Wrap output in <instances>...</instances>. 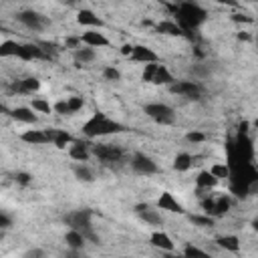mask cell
Here are the masks:
<instances>
[{"label": "cell", "instance_id": "obj_1", "mask_svg": "<svg viewBox=\"0 0 258 258\" xmlns=\"http://www.w3.org/2000/svg\"><path fill=\"white\" fill-rule=\"evenodd\" d=\"M127 127L111 117H107L105 113L97 111L95 115H91V119L85 121L83 125V135L87 139H97V137H105V135H115V133H123Z\"/></svg>", "mask_w": 258, "mask_h": 258}, {"label": "cell", "instance_id": "obj_2", "mask_svg": "<svg viewBox=\"0 0 258 258\" xmlns=\"http://www.w3.org/2000/svg\"><path fill=\"white\" fill-rule=\"evenodd\" d=\"M208 18V12L198 6L196 2H181L175 8V22L181 26V30H196L200 28Z\"/></svg>", "mask_w": 258, "mask_h": 258}, {"label": "cell", "instance_id": "obj_3", "mask_svg": "<svg viewBox=\"0 0 258 258\" xmlns=\"http://www.w3.org/2000/svg\"><path fill=\"white\" fill-rule=\"evenodd\" d=\"M91 218H93V210H89V208H83V210H73V212H69L62 220H64V224L69 226V228H73V230H79L87 240H91V242H95V244H99V236L93 232V224H91Z\"/></svg>", "mask_w": 258, "mask_h": 258}, {"label": "cell", "instance_id": "obj_4", "mask_svg": "<svg viewBox=\"0 0 258 258\" xmlns=\"http://www.w3.org/2000/svg\"><path fill=\"white\" fill-rule=\"evenodd\" d=\"M141 81L145 83H151V85H169L173 83V75L167 71L165 64H161L159 60L157 62H147L143 73H141Z\"/></svg>", "mask_w": 258, "mask_h": 258}, {"label": "cell", "instance_id": "obj_5", "mask_svg": "<svg viewBox=\"0 0 258 258\" xmlns=\"http://www.w3.org/2000/svg\"><path fill=\"white\" fill-rule=\"evenodd\" d=\"M143 113L159 125H171L175 121V111L165 103H147L143 107Z\"/></svg>", "mask_w": 258, "mask_h": 258}, {"label": "cell", "instance_id": "obj_6", "mask_svg": "<svg viewBox=\"0 0 258 258\" xmlns=\"http://www.w3.org/2000/svg\"><path fill=\"white\" fill-rule=\"evenodd\" d=\"M93 153L99 157V161L103 165H121L125 161V153L123 149L115 147V145H93Z\"/></svg>", "mask_w": 258, "mask_h": 258}, {"label": "cell", "instance_id": "obj_7", "mask_svg": "<svg viewBox=\"0 0 258 258\" xmlns=\"http://www.w3.org/2000/svg\"><path fill=\"white\" fill-rule=\"evenodd\" d=\"M171 93L183 97V99H189V101H200L202 99V87L194 81H173L167 85Z\"/></svg>", "mask_w": 258, "mask_h": 258}, {"label": "cell", "instance_id": "obj_8", "mask_svg": "<svg viewBox=\"0 0 258 258\" xmlns=\"http://www.w3.org/2000/svg\"><path fill=\"white\" fill-rule=\"evenodd\" d=\"M129 165L133 167L135 173H141V175H149L157 171V163L145 153H133L129 159Z\"/></svg>", "mask_w": 258, "mask_h": 258}, {"label": "cell", "instance_id": "obj_9", "mask_svg": "<svg viewBox=\"0 0 258 258\" xmlns=\"http://www.w3.org/2000/svg\"><path fill=\"white\" fill-rule=\"evenodd\" d=\"M16 20L20 24H24L26 28H30V30H42L46 26V18L42 14H38V12H34V10H22V12H18L16 14Z\"/></svg>", "mask_w": 258, "mask_h": 258}, {"label": "cell", "instance_id": "obj_10", "mask_svg": "<svg viewBox=\"0 0 258 258\" xmlns=\"http://www.w3.org/2000/svg\"><path fill=\"white\" fill-rule=\"evenodd\" d=\"M135 214H137L143 222H147V224H151V226H161V224H163V218H161V214H159V208L155 210L151 204H137V206H135Z\"/></svg>", "mask_w": 258, "mask_h": 258}, {"label": "cell", "instance_id": "obj_11", "mask_svg": "<svg viewBox=\"0 0 258 258\" xmlns=\"http://www.w3.org/2000/svg\"><path fill=\"white\" fill-rule=\"evenodd\" d=\"M129 58L135 60V62H143V64H147V62H157V60H159L157 52L151 50V48L145 46V44H135V46L131 48V52H129Z\"/></svg>", "mask_w": 258, "mask_h": 258}, {"label": "cell", "instance_id": "obj_12", "mask_svg": "<svg viewBox=\"0 0 258 258\" xmlns=\"http://www.w3.org/2000/svg\"><path fill=\"white\" fill-rule=\"evenodd\" d=\"M79 42H83L85 46H93V48H101V46H109V38L103 32H97V28H91L87 32H83L79 36Z\"/></svg>", "mask_w": 258, "mask_h": 258}, {"label": "cell", "instance_id": "obj_13", "mask_svg": "<svg viewBox=\"0 0 258 258\" xmlns=\"http://www.w3.org/2000/svg\"><path fill=\"white\" fill-rule=\"evenodd\" d=\"M18 58H22V60H38V58H48V54L44 52V48H40V44L24 42V44H20Z\"/></svg>", "mask_w": 258, "mask_h": 258}, {"label": "cell", "instance_id": "obj_14", "mask_svg": "<svg viewBox=\"0 0 258 258\" xmlns=\"http://www.w3.org/2000/svg\"><path fill=\"white\" fill-rule=\"evenodd\" d=\"M157 208L159 210H165V212H171V214H185L183 206L169 191H161V196L157 198Z\"/></svg>", "mask_w": 258, "mask_h": 258}, {"label": "cell", "instance_id": "obj_15", "mask_svg": "<svg viewBox=\"0 0 258 258\" xmlns=\"http://www.w3.org/2000/svg\"><path fill=\"white\" fill-rule=\"evenodd\" d=\"M44 131H46L48 143H52V145L58 147V149H64L69 143H73L71 133H67L64 129H44Z\"/></svg>", "mask_w": 258, "mask_h": 258}, {"label": "cell", "instance_id": "obj_16", "mask_svg": "<svg viewBox=\"0 0 258 258\" xmlns=\"http://www.w3.org/2000/svg\"><path fill=\"white\" fill-rule=\"evenodd\" d=\"M77 22L81 26H87V28H101L103 26V20L93 10H89V8H81L77 12Z\"/></svg>", "mask_w": 258, "mask_h": 258}, {"label": "cell", "instance_id": "obj_17", "mask_svg": "<svg viewBox=\"0 0 258 258\" xmlns=\"http://www.w3.org/2000/svg\"><path fill=\"white\" fill-rule=\"evenodd\" d=\"M8 115H10L14 121L28 123V125H34V123L38 121V117H36V113H34L32 107H16V109H10Z\"/></svg>", "mask_w": 258, "mask_h": 258}, {"label": "cell", "instance_id": "obj_18", "mask_svg": "<svg viewBox=\"0 0 258 258\" xmlns=\"http://www.w3.org/2000/svg\"><path fill=\"white\" fill-rule=\"evenodd\" d=\"M149 242H151V246H155V248H159V250H165V252H171V250L175 248L173 240H171L165 232H161V230L153 232V234L149 236Z\"/></svg>", "mask_w": 258, "mask_h": 258}, {"label": "cell", "instance_id": "obj_19", "mask_svg": "<svg viewBox=\"0 0 258 258\" xmlns=\"http://www.w3.org/2000/svg\"><path fill=\"white\" fill-rule=\"evenodd\" d=\"M20 139L24 143H30V145H46L48 143V137H46L44 129H28L20 135Z\"/></svg>", "mask_w": 258, "mask_h": 258}, {"label": "cell", "instance_id": "obj_20", "mask_svg": "<svg viewBox=\"0 0 258 258\" xmlns=\"http://www.w3.org/2000/svg\"><path fill=\"white\" fill-rule=\"evenodd\" d=\"M69 155L75 161H87L89 159V143H85V141H73V145L69 147Z\"/></svg>", "mask_w": 258, "mask_h": 258}, {"label": "cell", "instance_id": "obj_21", "mask_svg": "<svg viewBox=\"0 0 258 258\" xmlns=\"http://www.w3.org/2000/svg\"><path fill=\"white\" fill-rule=\"evenodd\" d=\"M157 32L161 34H169V36H183L185 32L181 30V26L175 22V20H161L157 26H155Z\"/></svg>", "mask_w": 258, "mask_h": 258}, {"label": "cell", "instance_id": "obj_22", "mask_svg": "<svg viewBox=\"0 0 258 258\" xmlns=\"http://www.w3.org/2000/svg\"><path fill=\"white\" fill-rule=\"evenodd\" d=\"M85 242H87V238L79 232V230H69L67 234H64V244L71 248V250H81L83 246H85Z\"/></svg>", "mask_w": 258, "mask_h": 258}, {"label": "cell", "instance_id": "obj_23", "mask_svg": "<svg viewBox=\"0 0 258 258\" xmlns=\"http://www.w3.org/2000/svg\"><path fill=\"white\" fill-rule=\"evenodd\" d=\"M218 177H214L212 173H210V169L208 171H200L198 173V177H196V185L200 187V189H212V187H216L218 185Z\"/></svg>", "mask_w": 258, "mask_h": 258}, {"label": "cell", "instance_id": "obj_24", "mask_svg": "<svg viewBox=\"0 0 258 258\" xmlns=\"http://www.w3.org/2000/svg\"><path fill=\"white\" fill-rule=\"evenodd\" d=\"M95 60V48L93 46H79L75 50V62L81 67V64H87V62H93Z\"/></svg>", "mask_w": 258, "mask_h": 258}, {"label": "cell", "instance_id": "obj_25", "mask_svg": "<svg viewBox=\"0 0 258 258\" xmlns=\"http://www.w3.org/2000/svg\"><path fill=\"white\" fill-rule=\"evenodd\" d=\"M216 244H218L220 248L228 250V252H238V250H240V240H238V236H232V234L216 238Z\"/></svg>", "mask_w": 258, "mask_h": 258}, {"label": "cell", "instance_id": "obj_26", "mask_svg": "<svg viewBox=\"0 0 258 258\" xmlns=\"http://www.w3.org/2000/svg\"><path fill=\"white\" fill-rule=\"evenodd\" d=\"M191 163H194V157L189 153H185V151H181V153H177L173 157V169L175 171H187L191 167Z\"/></svg>", "mask_w": 258, "mask_h": 258}, {"label": "cell", "instance_id": "obj_27", "mask_svg": "<svg viewBox=\"0 0 258 258\" xmlns=\"http://www.w3.org/2000/svg\"><path fill=\"white\" fill-rule=\"evenodd\" d=\"M230 210V198L228 196H218L214 198V210H212V218L224 216Z\"/></svg>", "mask_w": 258, "mask_h": 258}, {"label": "cell", "instance_id": "obj_28", "mask_svg": "<svg viewBox=\"0 0 258 258\" xmlns=\"http://www.w3.org/2000/svg\"><path fill=\"white\" fill-rule=\"evenodd\" d=\"M20 44L22 42H16V40H4L0 42V56H18L20 52Z\"/></svg>", "mask_w": 258, "mask_h": 258}, {"label": "cell", "instance_id": "obj_29", "mask_svg": "<svg viewBox=\"0 0 258 258\" xmlns=\"http://www.w3.org/2000/svg\"><path fill=\"white\" fill-rule=\"evenodd\" d=\"M73 173H75V177H77L79 181H87V183H91V181L95 179L93 171H91L87 165H83V163H77V165L73 167Z\"/></svg>", "mask_w": 258, "mask_h": 258}, {"label": "cell", "instance_id": "obj_30", "mask_svg": "<svg viewBox=\"0 0 258 258\" xmlns=\"http://www.w3.org/2000/svg\"><path fill=\"white\" fill-rule=\"evenodd\" d=\"M38 87H40V81L34 79V77H28V79L20 81L18 85H14V89H18V91H22V93H32V91H36Z\"/></svg>", "mask_w": 258, "mask_h": 258}, {"label": "cell", "instance_id": "obj_31", "mask_svg": "<svg viewBox=\"0 0 258 258\" xmlns=\"http://www.w3.org/2000/svg\"><path fill=\"white\" fill-rule=\"evenodd\" d=\"M210 173H212L214 177H218V179L230 177V167H228L226 163H214V165L210 167Z\"/></svg>", "mask_w": 258, "mask_h": 258}, {"label": "cell", "instance_id": "obj_32", "mask_svg": "<svg viewBox=\"0 0 258 258\" xmlns=\"http://www.w3.org/2000/svg\"><path fill=\"white\" fill-rule=\"evenodd\" d=\"M67 105H69L71 115H73V113H77V111H81V109L85 107V99H83V97H79V95H73V97H69V99H67Z\"/></svg>", "mask_w": 258, "mask_h": 258}, {"label": "cell", "instance_id": "obj_33", "mask_svg": "<svg viewBox=\"0 0 258 258\" xmlns=\"http://www.w3.org/2000/svg\"><path fill=\"white\" fill-rule=\"evenodd\" d=\"M189 222L191 224H196V226H200V228H210V226H214V218L212 216H189Z\"/></svg>", "mask_w": 258, "mask_h": 258}, {"label": "cell", "instance_id": "obj_34", "mask_svg": "<svg viewBox=\"0 0 258 258\" xmlns=\"http://www.w3.org/2000/svg\"><path fill=\"white\" fill-rule=\"evenodd\" d=\"M32 109L38 113H50L52 105H48V101H44V99H32Z\"/></svg>", "mask_w": 258, "mask_h": 258}, {"label": "cell", "instance_id": "obj_35", "mask_svg": "<svg viewBox=\"0 0 258 258\" xmlns=\"http://www.w3.org/2000/svg\"><path fill=\"white\" fill-rule=\"evenodd\" d=\"M183 256H202V258H206L208 252L202 250V248H198V246H194V244H185L183 246Z\"/></svg>", "mask_w": 258, "mask_h": 258}, {"label": "cell", "instance_id": "obj_36", "mask_svg": "<svg viewBox=\"0 0 258 258\" xmlns=\"http://www.w3.org/2000/svg\"><path fill=\"white\" fill-rule=\"evenodd\" d=\"M103 77H105L107 81H119V79H121V73H119L115 67H105V69H103Z\"/></svg>", "mask_w": 258, "mask_h": 258}, {"label": "cell", "instance_id": "obj_37", "mask_svg": "<svg viewBox=\"0 0 258 258\" xmlns=\"http://www.w3.org/2000/svg\"><path fill=\"white\" fill-rule=\"evenodd\" d=\"M52 111L58 113V115H71V109H69V105H67L64 99H62V101H56V103L52 105Z\"/></svg>", "mask_w": 258, "mask_h": 258}, {"label": "cell", "instance_id": "obj_38", "mask_svg": "<svg viewBox=\"0 0 258 258\" xmlns=\"http://www.w3.org/2000/svg\"><path fill=\"white\" fill-rule=\"evenodd\" d=\"M185 139L191 141V143H202V141L206 139V135H204L202 131H189V133L185 135Z\"/></svg>", "mask_w": 258, "mask_h": 258}, {"label": "cell", "instance_id": "obj_39", "mask_svg": "<svg viewBox=\"0 0 258 258\" xmlns=\"http://www.w3.org/2000/svg\"><path fill=\"white\" fill-rule=\"evenodd\" d=\"M10 226H12V218L0 212V230H6V228H10Z\"/></svg>", "mask_w": 258, "mask_h": 258}, {"label": "cell", "instance_id": "obj_40", "mask_svg": "<svg viewBox=\"0 0 258 258\" xmlns=\"http://www.w3.org/2000/svg\"><path fill=\"white\" fill-rule=\"evenodd\" d=\"M16 181H18V183H22V185H28V183L32 181V177H30L28 173L20 171V173H16Z\"/></svg>", "mask_w": 258, "mask_h": 258}, {"label": "cell", "instance_id": "obj_41", "mask_svg": "<svg viewBox=\"0 0 258 258\" xmlns=\"http://www.w3.org/2000/svg\"><path fill=\"white\" fill-rule=\"evenodd\" d=\"M232 20L234 22H252L254 18L252 16H246V14H232Z\"/></svg>", "mask_w": 258, "mask_h": 258}, {"label": "cell", "instance_id": "obj_42", "mask_svg": "<svg viewBox=\"0 0 258 258\" xmlns=\"http://www.w3.org/2000/svg\"><path fill=\"white\" fill-rule=\"evenodd\" d=\"M214 2H218L222 6H232V8H236L240 4V0H214Z\"/></svg>", "mask_w": 258, "mask_h": 258}, {"label": "cell", "instance_id": "obj_43", "mask_svg": "<svg viewBox=\"0 0 258 258\" xmlns=\"http://www.w3.org/2000/svg\"><path fill=\"white\" fill-rule=\"evenodd\" d=\"M131 48H133V44H123V46H121V54H125V56H129V52H131Z\"/></svg>", "mask_w": 258, "mask_h": 258}, {"label": "cell", "instance_id": "obj_44", "mask_svg": "<svg viewBox=\"0 0 258 258\" xmlns=\"http://www.w3.org/2000/svg\"><path fill=\"white\" fill-rule=\"evenodd\" d=\"M26 256H42V250H28Z\"/></svg>", "mask_w": 258, "mask_h": 258}, {"label": "cell", "instance_id": "obj_45", "mask_svg": "<svg viewBox=\"0 0 258 258\" xmlns=\"http://www.w3.org/2000/svg\"><path fill=\"white\" fill-rule=\"evenodd\" d=\"M0 113H4V115H8V113H10V109H8L6 105H2V103H0Z\"/></svg>", "mask_w": 258, "mask_h": 258}, {"label": "cell", "instance_id": "obj_46", "mask_svg": "<svg viewBox=\"0 0 258 258\" xmlns=\"http://www.w3.org/2000/svg\"><path fill=\"white\" fill-rule=\"evenodd\" d=\"M242 2H248V4H254L256 0H242Z\"/></svg>", "mask_w": 258, "mask_h": 258}, {"label": "cell", "instance_id": "obj_47", "mask_svg": "<svg viewBox=\"0 0 258 258\" xmlns=\"http://www.w3.org/2000/svg\"><path fill=\"white\" fill-rule=\"evenodd\" d=\"M67 2H71V4H73V2H79V0H67Z\"/></svg>", "mask_w": 258, "mask_h": 258}, {"label": "cell", "instance_id": "obj_48", "mask_svg": "<svg viewBox=\"0 0 258 258\" xmlns=\"http://www.w3.org/2000/svg\"><path fill=\"white\" fill-rule=\"evenodd\" d=\"M6 2H12V0H6Z\"/></svg>", "mask_w": 258, "mask_h": 258}]
</instances>
